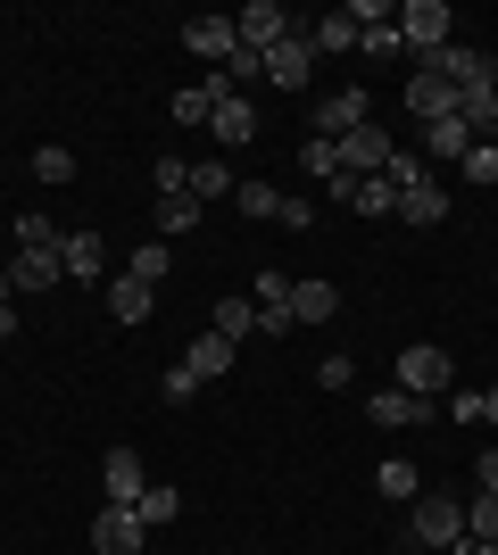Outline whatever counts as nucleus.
Wrapping results in <instances>:
<instances>
[{
  "label": "nucleus",
  "instance_id": "nucleus-12",
  "mask_svg": "<svg viewBox=\"0 0 498 555\" xmlns=\"http://www.w3.org/2000/svg\"><path fill=\"white\" fill-rule=\"evenodd\" d=\"M100 481H108V506H142L150 473H142V456H133V448H108V464H100Z\"/></svg>",
  "mask_w": 498,
  "mask_h": 555
},
{
  "label": "nucleus",
  "instance_id": "nucleus-19",
  "mask_svg": "<svg viewBox=\"0 0 498 555\" xmlns=\"http://www.w3.org/2000/svg\"><path fill=\"white\" fill-rule=\"evenodd\" d=\"M332 315H341L332 282H291V324H332Z\"/></svg>",
  "mask_w": 498,
  "mask_h": 555
},
{
  "label": "nucleus",
  "instance_id": "nucleus-36",
  "mask_svg": "<svg viewBox=\"0 0 498 555\" xmlns=\"http://www.w3.org/2000/svg\"><path fill=\"white\" fill-rule=\"evenodd\" d=\"M150 183H158V199H183L191 191V158H150Z\"/></svg>",
  "mask_w": 498,
  "mask_h": 555
},
{
  "label": "nucleus",
  "instance_id": "nucleus-20",
  "mask_svg": "<svg viewBox=\"0 0 498 555\" xmlns=\"http://www.w3.org/2000/svg\"><path fill=\"white\" fill-rule=\"evenodd\" d=\"M150 307H158V291H150V282H133V274L108 282V315H117V324H150Z\"/></svg>",
  "mask_w": 498,
  "mask_h": 555
},
{
  "label": "nucleus",
  "instance_id": "nucleus-38",
  "mask_svg": "<svg viewBox=\"0 0 498 555\" xmlns=\"http://www.w3.org/2000/svg\"><path fill=\"white\" fill-rule=\"evenodd\" d=\"M465 539H498V489H474V506H465Z\"/></svg>",
  "mask_w": 498,
  "mask_h": 555
},
{
  "label": "nucleus",
  "instance_id": "nucleus-32",
  "mask_svg": "<svg viewBox=\"0 0 498 555\" xmlns=\"http://www.w3.org/2000/svg\"><path fill=\"white\" fill-rule=\"evenodd\" d=\"M25 166H34V175H42L50 191H59V183H75V150H59V141H42V150H34Z\"/></svg>",
  "mask_w": 498,
  "mask_h": 555
},
{
  "label": "nucleus",
  "instance_id": "nucleus-46",
  "mask_svg": "<svg viewBox=\"0 0 498 555\" xmlns=\"http://www.w3.org/2000/svg\"><path fill=\"white\" fill-rule=\"evenodd\" d=\"M490 431H498V382H490Z\"/></svg>",
  "mask_w": 498,
  "mask_h": 555
},
{
  "label": "nucleus",
  "instance_id": "nucleus-33",
  "mask_svg": "<svg viewBox=\"0 0 498 555\" xmlns=\"http://www.w3.org/2000/svg\"><path fill=\"white\" fill-rule=\"evenodd\" d=\"M357 50H366V59H407V42H399V9H391V25H366V34H357Z\"/></svg>",
  "mask_w": 498,
  "mask_h": 555
},
{
  "label": "nucleus",
  "instance_id": "nucleus-1",
  "mask_svg": "<svg viewBox=\"0 0 498 555\" xmlns=\"http://www.w3.org/2000/svg\"><path fill=\"white\" fill-rule=\"evenodd\" d=\"M416 67H432L457 100H465V92H498V59L474 50V42H449V50H432V59H416Z\"/></svg>",
  "mask_w": 498,
  "mask_h": 555
},
{
  "label": "nucleus",
  "instance_id": "nucleus-14",
  "mask_svg": "<svg viewBox=\"0 0 498 555\" xmlns=\"http://www.w3.org/2000/svg\"><path fill=\"white\" fill-rule=\"evenodd\" d=\"M208 133L225 141V150H241V141H258V108H250V92H225V100H216Z\"/></svg>",
  "mask_w": 498,
  "mask_h": 555
},
{
  "label": "nucleus",
  "instance_id": "nucleus-5",
  "mask_svg": "<svg viewBox=\"0 0 498 555\" xmlns=\"http://www.w3.org/2000/svg\"><path fill=\"white\" fill-rule=\"evenodd\" d=\"M233 34H241V50H258V59H266L274 42H291V34H299V17H291L283 0H250V9L233 17Z\"/></svg>",
  "mask_w": 498,
  "mask_h": 555
},
{
  "label": "nucleus",
  "instance_id": "nucleus-22",
  "mask_svg": "<svg viewBox=\"0 0 498 555\" xmlns=\"http://www.w3.org/2000/svg\"><path fill=\"white\" fill-rule=\"evenodd\" d=\"M208 332L216 340H250V332H258V307H250V291H233V299H216V315H208Z\"/></svg>",
  "mask_w": 498,
  "mask_h": 555
},
{
  "label": "nucleus",
  "instance_id": "nucleus-2",
  "mask_svg": "<svg viewBox=\"0 0 498 555\" xmlns=\"http://www.w3.org/2000/svg\"><path fill=\"white\" fill-rule=\"evenodd\" d=\"M449 0H399V42H407V59H432V50H449L457 34H449Z\"/></svg>",
  "mask_w": 498,
  "mask_h": 555
},
{
  "label": "nucleus",
  "instance_id": "nucleus-34",
  "mask_svg": "<svg viewBox=\"0 0 498 555\" xmlns=\"http://www.w3.org/2000/svg\"><path fill=\"white\" fill-rule=\"evenodd\" d=\"M150 522V531H166V522H175V514H183V489H142V506H133Z\"/></svg>",
  "mask_w": 498,
  "mask_h": 555
},
{
  "label": "nucleus",
  "instance_id": "nucleus-13",
  "mask_svg": "<svg viewBox=\"0 0 498 555\" xmlns=\"http://www.w3.org/2000/svg\"><path fill=\"white\" fill-rule=\"evenodd\" d=\"M332 191H341V199H349L357 216H382V224L399 216V191L382 183V175H341V183H332Z\"/></svg>",
  "mask_w": 498,
  "mask_h": 555
},
{
  "label": "nucleus",
  "instance_id": "nucleus-25",
  "mask_svg": "<svg viewBox=\"0 0 498 555\" xmlns=\"http://www.w3.org/2000/svg\"><path fill=\"white\" fill-rule=\"evenodd\" d=\"M233 183L241 175L225 158H191V199H200V208H208V199H233Z\"/></svg>",
  "mask_w": 498,
  "mask_h": 555
},
{
  "label": "nucleus",
  "instance_id": "nucleus-30",
  "mask_svg": "<svg viewBox=\"0 0 498 555\" xmlns=\"http://www.w3.org/2000/svg\"><path fill=\"white\" fill-rule=\"evenodd\" d=\"M150 224H158V241H183V232L200 224V199H191V191H183V199H158V208H150Z\"/></svg>",
  "mask_w": 498,
  "mask_h": 555
},
{
  "label": "nucleus",
  "instance_id": "nucleus-9",
  "mask_svg": "<svg viewBox=\"0 0 498 555\" xmlns=\"http://www.w3.org/2000/svg\"><path fill=\"white\" fill-rule=\"evenodd\" d=\"M308 75H316V42H308V34H291V42L266 50V83H283V92H308Z\"/></svg>",
  "mask_w": 498,
  "mask_h": 555
},
{
  "label": "nucleus",
  "instance_id": "nucleus-15",
  "mask_svg": "<svg viewBox=\"0 0 498 555\" xmlns=\"http://www.w3.org/2000/svg\"><path fill=\"white\" fill-rule=\"evenodd\" d=\"M407 108H416V125H440V116H457V92L432 67H416L407 75Z\"/></svg>",
  "mask_w": 498,
  "mask_h": 555
},
{
  "label": "nucleus",
  "instance_id": "nucleus-10",
  "mask_svg": "<svg viewBox=\"0 0 498 555\" xmlns=\"http://www.w3.org/2000/svg\"><path fill=\"white\" fill-rule=\"evenodd\" d=\"M332 150H341V175H382V166H391V133H382V125H357V133H341Z\"/></svg>",
  "mask_w": 498,
  "mask_h": 555
},
{
  "label": "nucleus",
  "instance_id": "nucleus-6",
  "mask_svg": "<svg viewBox=\"0 0 498 555\" xmlns=\"http://www.w3.org/2000/svg\"><path fill=\"white\" fill-rule=\"evenodd\" d=\"M92 555H150V522L133 506H108L92 522Z\"/></svg>",
  "mask_w": 498,
  "mask_h": 555
},
{
  "label": "nucleus",
  "instance_id": "nucleus-42",
  "mask_svg": "<svg viewBox=\"0 0 498 555\" xmlns=\"http://www.w3.org/2000/svg\"><path fill=\"white\" fill-rule=\"evenodd\" d=\"M316 382H324V390H349L357 365H349V357H316Z\"/></svg>",
  "mask_w": 498,
  "mask_h": 555
},
{
  "label": "nucleus",
  "instance_id": "nucleus-23",
  "mask_svg": "<svg viewBox=\"0 0 498 555\" xmlns=\"http://www.w3.org/2000/svg\"><path fill=\"white\" fill-rule=\"evenodd\" d=\"M374 489H382V498H391V506H416V498H424V473H416V464H407V456H382Z\"/></svg>",
  "mask_w": 498,
  "mask_h": 555
},
{
  "label": "nucleus",
  "instance_id": "nucleus-7",
  "mask_svg": "<svg viewBox=\"0 0 498 555\" xmlns=\"http://www.w3.org/2000/svg\"><path fill=\"white\" fill-rule=\"evenodd\" d=\"M366 423H382V431H407V423H440V406H432V398H407L399 382H391V390L366 398Z\"/></svg>",
  "mask_w": 498,
  "mask_h": 555
},
{
  "label": "nucleus",
  "instance_id": "nucleus-17",
  "mask_svg": "<svg viewBox=\"0 0 498 555\" xmlns=\"http://www.w3.org/2000/svg\"><path fill=\"white\" fill-rule=\"evenodd\" d=\"M216 100H225V75H200V83H183V92L166 100V116H175V125H208Z\"/></svg>",
  "mask_w": 498,
  "mask_h": 555
},
{
  "label": "nucleus",
  "instance_id": "nucleus-3",
  "mask_svg": "<svg viewBox=\"0 0 498 555\" xmlns=\"http://www.w3.org/2000/svg\"><path fill=\"white\" fill-rule=\"evenodd\" d=\"M407 531H416V547H457V539H465V506H457L449 489H424V498L407 506Z\"/></svg>",
  "mask_w": 498,
  "mask_h": 555
},
{
  "label": "nucleus",
  "instance_id": "nucleus-45",
  "mask_svg": "<svg viewBox=\"0 0 498 555\" xmlns=\"http://www.w3.org/2000/svg\"><path fill=\"white\" fill-rule=\"evenodd\" d=\"M474 489H498V448H482V456H474Z\"/></svg>",
  "mask_w": 498,
  "mask_h": 555
},
{
  "label": "nucleus",
  "instance_id": "nucleus-24",
  "mask_svg": "<svg viewBox=\"0 0 498 555\" xmlns=\"http://www.w3.org/2000/svg\"><path fill=\"white\" fill-rule=\"evenodd\" d=\"M399 224H449V191H440V183L399 191Z\"/></svg>",
  "mask_w": 498,
  "mask_h": 555
},
{
  "label": "nucleus",
  "instance_id": "nucleus-26",
  "mask_svg": "<svg viewBox=\"0 0 498 555\" xmlns=\"http://www.w3.org/2000/svg\"><path fill=\"white\" fill-rule=\"evenodd\" d=\"M465 150H474L465 116H440V125H424V166H432V158H465Z\"/></svg>",
  "mask_w": 498,
  "mask_h": 555
},
{
  "label": "nucleus",
  "instance_id": "nucleus-18",
  "mask_svg": "<svg viewBox=\"0 0 498 555\" xmlns=\"http://www.w3.org/2000/svg\"><path fill=\"white\" fill-rule=\"evenodd\" d=\"M50 282H67L59 249H17L9 257V291H50Z\"/></svg>",
  "mask_w": 498,
  "mask_h": 555
},
{
  "label": "nucleus",
  "instance_id": "nucleus-35",
  "mask_svg": "<svg viewBox=\"0 0 498 555\" xmlns=\"http://www.w3.org/2000/svg\"><path fill=\"white\" fill-rule=\"evenodd\" d=\"M457 175H465V183H482V191H490V183H498V141H474V150L457 158Z\"/></svg>",
  "mask_w": 498,
  "mask_h": 555
},
{
  "label": "nucleus",
  "instance_id": "nucleus-27",
  "mask_svg": "<svg viewBox=\"0 0 498 555\" xmlns=\"http://www.w3.org/2000/svg\"><path fill=\"white\" fill-rule=\"evenodd\" d=\"M233 199H241V216H250V224H274V216H283V191L258 183V175H250V183H233Z\"/></svg>",
  "mask_w": 498,
  "mask_h": 555
},
{
  "label": "nucleus",
  "instance_id": "nucleus-37",
  "mask_svg": "<svg viewBox=\"0 0 498 555\" xmlns=\"http://www.w3.org/2000/svg\"><path fill=\"white\" fill-rule=\"evenodd\" d=\"M250 307H291V274L258 266V274H250Z\"/></svg>",
  "mask_w": 498,
  "mask_h": 555
},
{
  "label": "nucleus",
  "instance_id": "nucleus-43",
  "mask_svg": "<svg viewBox=\"0 0 498 555\" xmlns=\"http://www.w3.org/2000/svg\"><path fill=\"white\" fill-rule=\"evenodd\" d=\"M274 224H291V232H316V208H308V199H291V191H283V216H274Z\"/></svg>",
  "mask_w": 498,
  "mask_h": 555
},
{
  "label": "nucleus",
  "instance_id": "nucleus-16",
  "mask_svg": "<svg viewBox=\"0 0 498 555\" xmlns=\"http://www.w3.org/2000/svg\"><path fill=\"white\" fill-rule=\"evenodd\" d=\"M59 266H67V274H75V282H92V274H100V266H108V241H100V232H92V224H75V232H67V241H59Z\"/></svg>",
  "mask_w": 498,
  "mask_h": 555
},
{
  "label": "nucleus",
  "instance_id": "nucleus-40",
  "mask_svg": "<svg viewBox=\"0 0 498 555\" xmlns=\"http://www.w3.org/2000/svg\"><path fill=\"white\" fill-rule=\"evenodd\" d=\"M158 390L175 398V406H191V398L208 390V382H200V373H191V365H166V382H158Z\"/></svg>",
  "mask_w": 498,
  "mask_h": 555
},
{
  "label": "nucleus",
  "instance_id": "nucleus-44",
  "mask_svg": "<svg viewBox=\"0 0 498 555\" xmlns=\"http://www.w3.org/2000/svg\"><path fill=\"white\" fill-rule=\"evenodd\" d=\"M258 332H266V340H283V332H299V324H291V307H258Z\"/></svg>",
  "mask_w": 498,
  "mask_h": 555
},
{
  "label": "nucleus",
  "instance_id": "nucleus-29",
  "mask_svg": "<svg viewBox=\"0 0 498 555\" xmlns=\"http://www.w3.org/2000/svg\"><path fill=\"white\" fill-rule=\"evenodd\" d=\"M299 34H308L316 50H357V17L349 9H332V17H316V25H299Z\"/></svg>",
  "mask_w": 498,
  "mask_h": 555
},
{
  "label": "nucleus",
  "instance_id": "nucleus-47",
  "mask_svg": "<svg viewBox=\"0 0 498 555\" xmlns=\"http://www.w3.org/2000/svg\"><path fill=\"white\" fill-rule=\"evenodd\" d=\"M9 299H17V291H9V274H0V307H9Z\"/></svg>",
  "mask_w": 498,
  "mask_h": 555
},
{
  "label": "nucleus",
  "instance_id": "nucleus-11",
  "mask_svg": "<svg viewBox=\"0 0 498 555\" xmlns=\"http://www.w3.org/2000/svg\"><path fill=\"white\" fill-rule=\"evenodd\" d=\"M183 50H191V59H208V67H225V59L241 50V34H233V17H191L183 25Z\"/></svg>",
  "mask_w": 498,
  "mask_h": 555
},
{
  "label": "nucleus",
  "instance_id": "nucleus-21",
  "mask_svg": "<svg viewBox=\"0 0 498 555\" xmlns=\"http://www.w3.org/2000/svg\"><path fill=\"white\" fill-rule=\"evenodd\" d=\"M233 357H241V348H233V340H216V332H200V340L183 348V365L200 373V382H225V373H233Z\"/></svg>",
  "mask_w": 498,
  "mask_h": 555
},
{
  "label": "nucleus",
  "instance_id": "nucleus-4",
  "mask_svg": "<svg viewBox=\"0 0 498 555\" xmlns=\"http://www.w3.org/2000/svg\"><path fill=\"white\" fill-rule=\"evenodd\" d=\"M399 390H407V398H432V406H440V398L457 390V382H449V348H432V340L399 348Z\"/></svg>",
  "mask_w": 498,
  "mask_h": 555
},
{
  "label": "nucleus",
  "instance_id": "nucleus-31",
  "mask_svg": "<svg viewBox=\"0 0 498 555\" xmlns=\"http://www.w3.org/2000/svg\"><path fill=\"white\" fill-rule=\"evenodd\" d=\"M299 175H316V183H341V150H332L324 133L299 141Z\"/></svg>",
  "mask_w": 498,
  "mask_h": 555
},
{
  "label": "nucleus",
  "instance_id": "nucleus-8",
  "mask_svg": "<svg viewBox=\"0 0 498 555\" xmlns=\"http://www.w3.org/2000/svg\"><path fill=\"white\" fill-rule=\"evenodd\" d=\"M357 125H374V100H366V92H324V100H316V125H308V133L341 141V133H357Z\"/></svg>",
  "mask_w": 498,
  "mask_h": 555
},
{
  "label": "nucleus",
  "instance_id": "nucleus-48",
  "mask_svg": "<svg viewBox=\"0 0 498 555\" xmlns=\"http://www.w3.org/2000/svg\"><path fill=\"white\" fill-rule=\"evenodd\" d=\"M490 365H498V357H490Z\"/></svg>",
  "mask_w": 498,
  "mask_h": 555
},
{
  "label": "nucleus",
  "instance_id": "nucleus-41",
  "mask_svg": "<svg viewBox=\"0 0 498 555\" xmlns=\"http://www.w3.org/2000/svg\"><path fill=\"white\" fill-rule=\"evenodd\" d=\"M449 415L457 423H490V390H449Z\"/></svg>",
  "mask_w": 498,
  "mask_h": 555
},
{
  "label": "nucleus",
  "instance_id": "nucleus-39",
  "mask_svg": "<svg viewBox=\"0 0 498 555\" xmlns=\"http://www.w3.org/2000/svg\"><path fill=\"white\" fill-rule=\"evenodd\" d=\"M9 232H17V249H59V241H67V232L50 224V216H17Z\"/></svg>",
  "mask_w": 498,
  "mask_h": 555
},
{
  "label": "nucleus",
  "instance_id": "nucleus-28",
  "mask_svg": "<svg viewBox=\"0 0 498 555\" xmlns=\"http://www.w3.org/2000/svg\"><path fill=\"white\" fill-rule=\"evenodd\" d=\"M125 274H133V282H150V291H158V282L175 274V249H166V241H142V249L125 257Z\"/></svg>",
  "mask_w": 498,
  "mask_h": 555
}]
</instances>
